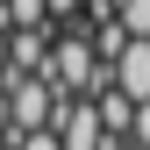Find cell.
Returning a JSON list of instances; mask_svg holds the SVG:
<instances>
[{"label":"cell","instance_id":"cell-4","mask_svg":"<svg viewBox=\"0 0 150 150\" xmlns=\"http://www.w3.org/2000/svg\"><path fill=\"white\" fill-rule=\"evenodd\" d=\"M0 29H7V36H22V29H50V7H43V0H7V7H0Z\"/></svg>","mask_w":150,"mask_h":150},{"label":"cell","instance_id":"cell-1","mask_svg":"<svg viewBox=\"0 0 150 150\" xmlns=\"http://www.w3.org/2000/svg\"><path fill=\"white\" fill-rule=\"evenodd\" d=\"M7 100H14V136H36V129H50L57 122V107H64V93L50 86V79H22V71H7Z\"/></svg>","mask_w":150,"mask_h":150},{"label":"cell","instance_id":"cell-5","mask_svg":"<svg viewBox=\"0 0 150 150\" xmlns=\"http://www.w3.org/2000/svg\"><path fill=\"white\" fill-rule=\"evenodd\" d=\"M122 29H129V43H150V0H129V7H122Z\"/></svg>","mask_w":150,"mask_h":150},{"label":"cell","instance_id":"cell-11","mask_svg":"<svg viewBox=\"0 0 150 150\" xmlns=\"http://www.w3.org/2000/svg\"><path fill=\"white\" fill-rule=\"evenodd\" d=\"M107 7H129V0H107Z\"/></svg>","mask_w":150,"mask_h":150},{"label":"cell","instance_id":"cell-3","mask_svg":"<svg viewBox=\"0 0 150 150\" xmlns=\"http://www.w3.org/2000/svg\"><path fill=\"white\" fill-rule=\"evenodd\" d=\"M115 86H122V93H129L136 107L150 100V43H129L122 57H115Z\"/></svg>","mask_w":150,"mask_h":150},{"label":"cell","instance_id":"cell-7","mask_svg":"<svg viewBox=\"0 0 150 150\" xmlns=\"http://www.w3.org/2000/svg\"><path fill=\"white\" fill-rule=\"evenodd\" d=\"M129 143H136V150H150V100L136 107V136H129Z\"/></svg>","mask_w":150,"mask_h":150},{"label":"cell","instance_id":"cell-9","mask_svg":"<svg viewBox=\"0 0 150 150\" xmlns=\"http://www.w3.org/2000/svg\"><path fill=\"white\" fill-rule=\"evenodd\" d=\"M0 79H7V29H0Z\"/></svg>","mask_w":150,"mask_h":150},{"label":"cell","instance_id":"cell-6","mask_svg":"<svg viewBox=\"0 0 150 150\" xmlns=\"http://www.w3.org/2000/svg\"><path fill=\"white\" fill-rule=\"evenodd\" d=\"M14 150H64L57 129H36V136H14Z\"/></svg>","mask_w":150,"mask_h":150},{"label":"cell","instance_id":"cell-2","mask_svg":"<svg viewBox=\"0 0 150 150\" xmlns=\"http://www.w3.org/2000/svg\"><path fill=\"white\" fill-rule=\"evenodd\" d=\"M50 129H57L64 150H107V129H100V107H93V100H64Z\"/></svg>","mask_w":150,"mask_h":150},{"label":"cell","instance_id":"cell-10","mask_svg":"<svg viewBox=\"0 0 150 150\" xmlns=\"http://www.w3.org/2000/svg\"><path fill=\"white\" fill-rule=\"evenodd\" d=\"M107 150H136V143H107Z\"/></svg>","mask_w":150,"mask_h":150},{"label":"cell","instance_id":"cell-8","mask_svg":"<svg viewBox=\"0 0 150 150\" xmlns=\"http://www.w3.org/2000/svg\"><path fill=\"white\" fill-rule=\"evenodd\" d=\"M14 129V100H7V86H0V136Z\"/></svg>","mask_w":150,"mask_h":150}]
</instances>
